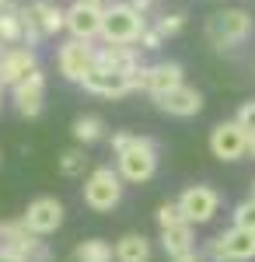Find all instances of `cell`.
I'll return each mask as SVG.
<instances>
[{
    "instance_id": "1",
    "label": "cell",
    "mask_w": 255,
    "mask_h": 262,
    "mask_svg": "<svg viewBox=\"0 0 255 262\" xmlns=\"http://www.w3.org/2000/svg\"><path fill=\"white\" fill-rule=\"evenodd\" d=\"M116 164H119L116 171L122 175V182H130V185L151 182L157 171V143L151 137H140L137 133V140L116 154Z\"/></svg>"
},
{
    "instance_id": "2",
    "label": "cell",
    "mask_w": 255,
    "mask_h": 262,
    "mask_svg": "<svg viewBox=\"0 0 255 262\" xmlns=\"http://www.w3.org/2000/svg\"><path fill=\"white\" fill-rule=\"evenodd\" d=\"M252 14L241 11V7H224L206 18V39L214 42L217 49H231L238 42H245L252 35Z\"/></svg>"
},
{
    "instance_id": "3",
    "label": "cell",
    "mask_w": 255,
    "mask_h": 262,
    "mask_svg": "<svg viewBox=\"0 0 255 262\" xmlns=\"http://www.w3.org/2000/svg\"><path fill=\"white\" fill-rule=\"evenodd\" d=\"M122 200V175L112 168H95L88 179H84V206L95 210V213H109L116 210Z\"/></svg>"
},
{
    "instance_id": "4",
    "label": "cell",
    "mask_w": 255,
    "mask_h": 262,
    "mask_svg": "<svg viewBox=\"0 0 255 262\" xmlns=\"http://www.w3.org/2000/svg\"><path fill=\"white\" fill-rule=\"evenodd\" d=\"M147 21L133 4H109L101 21V39L105 42H140Z\"/></svg>"
},
{
    "instance_id": "5",
    "label": "cell",
    "mask_w": 255,
    "mask_h": 262,
    "mask_svg": "<svg viewBox=\"0 0 255 262\" xmlns=\"http://www.w3.org/2000/svg\"><path fill=\"white\" fill-rule=\"evenodd\" d=\"M206 259L210 262H248L255 259V231L231 227L220 238L206 242Z\"/></svg>"
},
{
    "instance_id": "6",
    "label": "cell",
    "mask_w": 255,
    "mask_h": 262,
    "mask_svg": "<svg viewBox=\"0 0 255 262\" xmlns=\"http://www.w3.org/2000/svg\"><path fill=\"white\" fill-rule=\"evenodd\" d=\"M95 46L91 42H84V39H70V42H63L59 46V53H56V70H59V77L63 81H70V84H80L91 70H95Z\"/></svg>"
},
{
    "instance_id": "7",
    "label": "cell",
    "mask_w": 255,
    "mask_h": 262,
    "mask_svg": "<svg viewBox=\"0 0 255 262\" xmlns=\"http://www.w3.org/2000/svg\"><path fill=\"white\" fill-rule=\"evenodd\" d=\"M140 46L133 42H105L98 46V53H95V67L101 70H112V74H126V77H137V70L143 67L140 63Z\"/></svg>"
},
{
    "instance_id": "8",
    "label": "cell",
    "mask_w": 255,
    "mask_h": 262,
    "mask_svg": "<svg viewBox=\"0 0 255 262\" xmlns=\"http://www.w3.org/2000/svg\"><path fill=\"white\" fill-rule=\"evenodd\" d=\"M101 21H105V7L101 4H84V0H74L67 7V32L74 39L95 42L101 39Z\"/></svg>"
},
{
    "instance_id": "9",
    "label": "cell",
    "mask_w": 255,
    "mask_h": 262,
    "mask_svg": "<svg viewBox=\"0 0 255 262\" xmlns=\"http://www.w3.org/2000/svg\"><path fill=\"white\" fill-rule=\"evenodd\" d=\"M154 105L164 112V116H175V119H193L203 112V95H199L196 88H189V84L182 81L175 84L172 91H161L154 95Z\"/></svg>"
},
{
    "instance_id": "10",
    "label": "cell",
    "mask_w": 255,
    "mask_h": 262,
    "mask_svg": "<svg viewBox=\"0 0 255 262\" xmlns=\"http://www.w3.org/2000/svg\"><path fill=\"white\" fill-rule=\"evenodd\" d=\"M210 150H214V158H220V161H238V158L248 154V133L238 126V119L217 122L214 133H210Z\"/></svg>"
},
{
    "instance_id": "11",
    "label": "cell",
    "mask_w": 255,
    "mask_h": 262,
    "mask_svg": "<svg viewBox=\"0 0 255 262\" xmlns=\"http://www.w3.org/2000/svg\"><path fill=\"white\" fill-rule=\"evenodd\" d=\"M178 206H182V213H185L189 224H210L217 206H220V196H217L210 185H189L178 196Z\"/></svg>"
},
{
    "instance_id": "12",
    "label": "cell",
    "mask_w": 255,
    "mask_h": 262,
    "mask_svg": "<svg viewBox=\"0 0 255 262\" xmlns=\"http://www.w3.org/2000/svg\"><path fill=\"white\" fill-rule=\"evenodd\" d=\"M32 70H39L35 49H28V46H7L0 53V81H4V88L21 84Z\"/></svg>"
},
{
    "instance_id": "13",
    "label": "cell",
    "mask_w": 255,
    "mask_h": 262,
    "mask_svg": "<svg viewBox=\"0 0 255 262\" xmlns=\"http://www.w3.org/2000/svg\"><path fill=\"white\" fill-rule=\"evenodd\" d=\"M14 95V108H18L25 119H35L42 108H46V74L42 70H32L21 84L11 88Z\"/></svg>"
},
{
    "instance_id": "14",
    "label": "cell",
    "mask_w": 255,
    "mask_h": 262,
    "mask_svg": "<svg viewBox=\"0 0 255 262\" xmlns=\"http://www.w3.org/2000/svg\"><path fill=\"white\" fill-rule=\"evenodd\" d=\"M25 227L28 231H35V234H53L59 224H63V203L53 200V196H39V200L28 203V210H25Z\"/></svg>"
},
{
    "instance_id": "15",
    "label": "cell",
    "mask_w": 255,
    "mask_h": 262,
    "mask_svg": "<svg viewBox=\"0 0 255 262\" xmlns=\"http://www.w3.org/2000/svg\"><path fill=\"white\" fill-rule=\"evenodd\" d=\"M175 84H182V67L178 63H151V67H140L133 88L147 91V95H161V91H172Z\"/></svg>"
},
{
    "instance_id": "16",
    "label": "cell",
    "mask_w": 255,
    "mask_h": 262,
    "mask_svg": "<svg viewBox=\"0 0 255 262\" xmlns=\"http://www.w3.org/2000/svg\"><path fill=\"white\" fill-rule=\"evenodd\" d=\"M80 88L91 91V95H101V98H122V95L137 91V88H133V77L112 74V70H101V67H95V70L80 81Z\"/></svg>"
},
{
    "instance_id": "17",
    "label": "cell",
    "mask_w": 255,
    "mask_h": 262,
    "mask_svg": "<svg viewBox=\"0 0 255 262\" xmlns=\"http://www.w3.org/2000/svg\"><path fill=\"white\" fill-rule=\"evenodd\" d=\"M35 245H39V234L28 231L25 221L0 224V262H14L21 252H28V248H35Z\"/></svg>"
},
{
    "instance_id": "18",
    "label": "cell",
    "mask_w": 255,
    "mask_h": 262,
    "mask_svg": "<svg viewBox=\"0 0 255 262\" xmlns=\"http://www.w3.org/2000/svg\"><path fill=\"white\" fill-rule=\"evenodd\" d=\"M161 245L168 252V259L178 255V252H189L196 248V234H193V224H175V227H161Z\"/></svg>"
},
{
    "instance_id": "19",
    "label": "cell",
    "mask_w": 255,
    "mask_h": 262,
    "mask_svg": "<svg viewBox=\"0 0 255 262\" xmlns=\"http://www.w3.org/2000/svg\"><path fill=\"white\" fill-rule=\"evenodd\" d=\"M28 11L39 18L46 39H49V35H59V32L67 28V11H63V7H56V4H49V0H35Z\"/></svg>"
},
{
    "instance_id": "20",
    "label": "cell",
    "mask_w": 255,
    "mask_h": 262,
    "mask_svg": "<svg viewBox=\"0 0 255 262\" xmlns=\"http://www.w3.org/2000/svg\"><path fill=\"white\" fill-rule=\"evenodd\" d=\"M116 262H151V242L143 234H122L116 242Z\"/></svg>"
},
{
    "instance_id": "21",
    "label": "cell",
    "mask_w": 255,
    "mask_h": 262,
    "mask_svg": "<svg viewBox=\"0 0 255 262\" xmlns=\"http://www.w3.org/2000/svg\"><path fill=\"white\" fill-rule=\"evenodd\" d=\"M70 133H74V140H77L80 147H88V143L105 140V122H101L98 116H77Z\"/></svg>"
},
{
    "instance_id": "22",
    "label": "cell",
    "mask_w": 255,
    "mask_h": 262,
    "mask_svg": "<svg viewBox=\"0 0 255 262\" xmlns=\"http://www.w3.org/2000/svg\"><path fill=\"white\" fill-rule=\"evenodd\" d=\"M74 259L77 262H112L116 259V248L109 242H101V238H88V242H80L74 248Z\"/></svg>"
},
{
    "instance_id": "23",
    "label": "cell",
    "mask_w": 255,
    "mask_h": 262,
    "mask_svg": "<svg viewBox=\"0 0 255 262\" xmlns=\"http://www.w3.org/2000/svg\"><path fill=\"white\" fill-rule=\"evenodd\" d=\"M0 42L4 46H21L25 42V18L21 11H0Z\"/></svg>"
},
{
    "instance_id": "24",
    "label": "cell",
    "mask_w": 255,
    "mask_h": 262,
    "mask_svg": "<svg viewBox=\"0 0 255 262\" xmlns=\"http://www.w3.org/2000/svg\"><path fill=\"white\" fill-rule=\"evenodd\" d=\"M84 171H88V154H84L80 147H70V150L59 154V175H67V179H84Z\"/></svg>"
},
{
    "instance_id": "25",
    "label": "cell",
    "mask_w": 255,
    "mask_h": 262,
    "mask_svg": "<svg viewBox=\"0 0 255 262\" xmlns=\"http://www.w3.org/2000/svg\"><path fill=\"white\" fill-rule=\"evenodd\" d=\"M21 18H25V42H21V46H28V49H35V46H39V42L46 39V32H42L39 18H35V14H32L28 7L21 11Z\"/></svg>"
},
{
    "instance_id": "26",
    "label": "cell",
    "mask_w": 255,
    "mask_h": 262,
    "mask_svg": "<svg viewBox=\"0 0 255 262\" xmlns=\"http://www.w3.org/2000/svg\"><path fill=\"white\" fill-rule=\"evenodd\" d=\"M235 227H245V231H255V196L235 206Z\"/></svg>"
},
{
    "instance_id": "27",
    "label": "cell",
    "mask_w": 255,
    "mask_h": 262,
    "mask_svg": "<svg viewBox=\"0 0 255 262\" xmlns=\"http://www.w3.org/2000/svg\"><path fill=\"white\" fill-rule=\"evenodd\" d=\"M182 28H185V14H182V11H175V14H164V18H157V32H161L164 39L178 35Z\"/></svg>"
},
{
    "instance_id": "28",
    "label": "cell",
    "mask_w": 255,
    "mask_h": 262,
    "mask_svg": "<svg viewBox=\"0 0 255 262\" xmlns=\"http://www.w3.org/2000/svg\"><path fill=\"white\" fill-rule=\"evenodd\" d=\"M157 224H161V227H175V224H185V213H182V206H178V203H164V206L157 210Z\"/></svg>"
},
{
    "instance_id": "29",
    "label": "cell",
    "mask_w": 255,
    "mask_h": 262,
    "mask_svg": "<svg viewBox=\"0 0 255 262\" xmlns=\"http://www.w3.org/2000/svg\"><path fill=\"white\" fill-rule=\"evenodd\" d=\"M235 119H238V126H241V129L252 137V133H255V98H252V101H245V105L238 108Z\"/></svg>"
},
{
    "instance_id": "30",
    "label": "cell",
    "mask_w": 255,
    "mask_h": 262,
    "mask_svg": "<svg viewBox=\"0 0 255 262\" xmlns=\"http://www.w3.org/2000/svg\"><path fill=\"white\" fill-rule=\"evenodd\" d=\"M161 42H164V35H161L157 28H143V35H140V49H143V53L161 49Z\"/></svg>"
},
{
    "instance_id": "31",
    "label": "cell",
    "mask_w": 255,
    "mask_h": 262,
    "mask_svg": "<svg viewBox=\"0 0 255 262\" xmlns=\"http://www.w3.org/2000/svg\"><path fill=\"white\" fill-rule=\"evenodd\" d=\"M137 140V133H116V137H112V150H126V147H130V143Z\"/></svg>"
},
{
    "instance_id": "32",
    "label": "cell",
    "mask_w": 255,
    "mask_h": 262,
    "mask_svg": "<svg viewBox=\"0 0 255 262\" xmlns=\"http://www.w3.org/2000/svg\"><path fill=\"white\" fill-rule=\"evenodd\" d=\"M172 262H203V255H199L196 248H189V252H178V255H172Z\"/></svg>"
},
{
    "instance_id": "33",
    "label": "cell",
    "mask_w": 255,
    "mask_h": 262,
    "mask_svg": "<svg viewBox=\"0 0 255 262\" xmlns=\"http://www.w3.org/2000/svg\"><path fill=\"white\" fill-rule=\"evenodd\" d=\"M130 4L137 7V11H140V14H143V18H147V14L154 11V0H130Z\"/></svg>"
},
{
    "instance_id": "34",
    "label": "cell",
    "mask_w": 255,
    "mask_h": 262,
    "mask_svg": "<svg viewBox=\"0 0 255 262\" xmlns=\"http://www.w3.org/2000/svg\"><path fill=\"white\" fill-rule=\"evenodd\" d=\"M0 11H14V0H0Z\"/></svg>"
},
{
    "instance_id": "35",
    "label": "cell",
    "mask_w": 255,
    "mask_h": 262,
    "mask_svg": "<svg viewBox=\"0 0 255 262\" xmlns=\"http://www.w3.org/2000/svg\"><path fill=\"white\" fill-rule=\"evenodd\" d=\"M248 154H252V158H255V133H252V137H248Z\"/></svg>"
},
{
    "instance_id": "36",
    "label": "cell",
    "mask_w": 255,
    "mask_h": 262,
    "mask_svg": "<svg viewBox=\"0 0 255 262\" xmlns=\"http://www.w3.org/2000/svg\"><path fill=\"white\" fill-rule=\"evenodd\" d=\"M84 4H105V0H84Z\"/></svg>"
},
{
    "instance_id": "37",
    "label": "cell",
    "mask_w": 255,
    "mask_h": 262,
    "mask_svg": "<svg viewBox=\"0 0 255 262\" xmlns=\"http://www.w3.org/2000/svg\"><path fill=\"white\" fill-rule=\"evenodd\" d=\"M0 164H4V150H0Z\"/></svg>"
},
{
    "instance_id": "38",
    "label": "cell",
    "mask_w": 255,
    "mask_h": 262,
    "mask_svg": "<svg viewBox=\"0 0 255 262\" xmlns=\"http://www.w3.org/2000/svg\"><path fill=\"white\" fill-rule=\"evenodd\" d=\"M252 196H255V182H252Z\"/></svg>"
},
{
    "instance_id": "39",
    "label": "cell",
    "mask_w": 255,
    "mask_h": 262,
    "mask_svg": "<svg viewBox=\"0 0 255 262\" xmlns=\"http://www.w3.org/2000/svg\"><path fill=\"white\" fill-rule=\"evenodd\" d=\"M0 98H4V88H0Z\"/></svg>"
},
{
    "instance_id": "40",
    "label": "cell",
    "mask_w": 255,
    "mask_h": 262,
    "mask_svg": "<svg viewBox=\"0 0 255 262\" xmlns=\"http://www.w3.org/2000/svg\"><path fill=\"white\" fill-rule=\"evenodd\" d=\"M0 46H4V42H0ZM0 53H4V49H0Z\"/></svg>"
}]
</instances>
